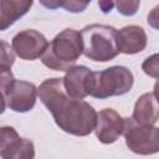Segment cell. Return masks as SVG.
Returning a JSON list of instances; mask_svg holds the SVG:
<instances>
[{"mask_svg":"<svg viewBox=\"0 0 159 159\" xmlns=\"http://www.w3.org/2000/svg\"><path fill=\"white\" fill-rule=\"evenodd\" d=\"M37 96L63 132L77 137H84L93 132L97 112L83 99L68 96L62 78L45 80L37 88Z\"/></svg>","mask_w":159,"mask_h":159,"instance_id":"cell-1","label":"cell"},{"mask_svg":"<svg viewBox=\"0 0 159 159\" xmlns=\"http://www.w3.org/2000/svg\"><path fill=\"white\" fill-rule=\"evenodd\" d=\"M82 55L81 32L66 29L57 34L41 56L42 63L53 71H67Z\"/></svg>","mask_w":159,"mask_h":159,"instance_id":"cell-2","label":"cell"},{"mask_svg":"<svg viewBox=\"0 0 159 159\" xmlns=\"http://www.w3.org/2000/svg\"><path fill=\"white\" fill-rule=\"evenodd\" d=\"M82 53L96 62H107L119 53L117 30L113 26L91 24L82 29Z\"/></svg>","mask_w":159,"mask_h":159,"instance_id":"cell-3","label":"cell"},{"mask_svg":"<svg viewBox=\"0 0 159 159\" xmlns=\"http://www.w3.org/2000/svg\"><path fill=\"white\" fill-rule=\"evenodd\" d=\"M133 73L124 66H112L99 72H93L89 96L104 99L122 96L133 87Z\"/></svg>","mask_w":159,"mask_h":159,"instance_id":"cell-4","label":"cell"},{"mask_svg":"<svg viewBox=\"0 0 159 159\" xmlns=\"http://www.w3.org/2000/svg\"><path fill=\"white\" fill-rule=\"evenodd\" d=\"M122 134L127 147L135 154L149 155L159 150V129L154 124H140L133 118H124Z\"/></svg>","mask_w":159,"mask_h":159,"instance_id":"cell-5","label":"cell"},{"mask_svg":"<svg viewBox=\"0 0 159 159\" xmlns=\"http://www.w3.org/2000/svg\"><path fill=\"white\" fill-rule=\"evenodd\" d=\"M34 157L35 147L30 139L21 138L10 125L0 127V158L32 159Z\"/></svg>","mask_w":159,"mask_h":159,"instance_id":"cell-6","label":"cell"},{"mask_svg":"<svg viewBox=\"0 0 159 159\" xmlns=\"http://www.w3.org/2000/svg\"><path fill=\"white\" fill-rule=\"evenodd\" d=\"M47 43L48 42L46 37L41 32L29 29L17 32L12 37L11 47L15 55L21 60L34 61L42 56L47 47Z\"/></svg>","mask_w":159,"mask_h":159,"instance_id":"cell-7","label":"cell"},{"mask_svg":"<svg viewBox=\"0 0 159 159\" xmlns=\"http://www.w3.org/2000/svg\"><path fill=\"white\" fill-rule=\"evenodd\" d=\"M37 88L34 83L26 81H14L9 91L5 93L6 106L17 113L31 111L36 104Z\"/></svg>","mask_w":159,"mask_h":159,"instance_id":"cell-8","label":"cell"},{"mask_svg":"<svg viewBox=\"0 0 159 159\" xmlns=\"http://www.w3.org/2000/svg\"><path fill=\"white\" fill-rule=\"evenodd\" d=\"M124 118L120 117L112 108H104L97 113V120L94 127V133L97 139L103 144L114 143L123 133Z\"/></svg>","mask_w":159,"mask_h":159,"instance_id":"cell-9","label":"cell"},{"mask_svg":"<svg viewBox=\"0 0 159 159\" xmlns=\"http://www.w3.org/2000/svg\"><path fill=\"white\" fill-rule=\"evenodd\" d=\"M93 71L86 66H72L66 71L62 78L65 91L68 96L76 99H83L89 96L92 86Z\"/></svg>","mask_w":159,"mask_h":159,"instance_id":"cell-10","label":"cell"},{"mask_svg":"<svg viewBox=\"0 0 159 159\" xmlns=\"http://www.w3.org/2000/svg\"><path fill=\"white\" fill-rule=\"evenodd\" d=\"M117 46L119 52L134 55L147 47V34L143 27L128 25L117 31Z\"/></svg>","mask_w":159,"mask_h":159,"instance_id":"cell-11","label":"cell"},{"mask_svg":"<svg viewBox=\"0 0 159 159\" xmlns=\"http://www.w3.org/2000/svg\"><path fill=\"white\" fill-rule=\"evenodd\" d=\"M159 111H158V101H157V91L142 94L133 109L132 118L140 124H155L158 122Z\"/></svg>","mask_w":159,"mask_h":159,"instance_id":"cell-12","label":"cell"},{"mask_svg":"<svg viewBox=\"0 0 159 159\" xmlns=\"http://www.w3.org/2000/svg\"><path fill=\"white\" fill-rule=\"evenodd\" d=\"M34 0H0V31L9 29L31 9Z\"/></svg>","mask_w":159,"mask_h":159,"instance_id":"cell-13","label":"cell"},{"mask_svg":"<svg viewBox=\"0 0 159 159\" xmlns=\"http://www.w3.org/2000/svg\"><path fill=\"white\" fill-rule=\"evenodd\" d=\"M117 10L123 16H133L137 14L140 0H114Z\"/></svg>","mask_w":159,"mask_h":159,"instance_id":"cell-14","label":"cell"},{"mask_svg":"<svg viewBox=\"0 0 159 159\" xmlns=\"http://www.w3.org/2000/svg\"><path fill=\"white\" fill-rule=\"evenodd\" d=\"M15 62V55L12 47L4 40H0V67L11 68Z\"/></svg>","mask_w":159,"mask_h":159,"instance_id":"cell-15","label":"cell"},{"mask_svg":"<svg viewBox=\"0 0 159 159\" xmlns=\"http://www.w3.org/2000/svg\"><path fill=\"white\" fill-rule=\"evenodd\" d=\"M14 81H15V77H14L11 70L7 67H0V91L4 94L9 91V88L14 83Z\"/></svg>","mask_w":159,"mask_h":159,"instance_id":"cell-16","label":"cell"},{"mask_svg":"<svg viewBox=\"0 0 159 159\" xmlns=\"http://www.w3.org/2000/svg\"><path fill=\"white\" fill-rule=\"evenodd\" d=\"M92 0H66L65 5L62 6L66 11L68 12H73V14H77V12H82L87 9V6L89 5Z\"/></svg>","mask_w":159,"mask_h":159,"instance_id":"cell-17","label":"cell"},{"mask_svg":"<svg viewBox=\"0 0 159 159\" xmlns=\"http://www.w3.org/2000/svg\"><path fill=\"white\" fill-rule=\"evenodd\" d=\"M142 68H143V71L148 76H152L154 78H158V53H154L153 56L148 57L143 62Z\"/></svg>","mask_w":159,"mask_h":159,"instance_id":"cell-18","label":"cell"},{"mask_svg":"<svg viewBox=\"0 0 159 159\" xmlns=\"http://www.w3.org/2000/svg\"><path fill=\"white\" fill-rule=\"evenodd\" d=\"M39 1L43 7L50 10H56L58 7H62L66 2V0H39Z\"/></svg>","mask_w":159,"mask_h":159,"instance_id":"cell-19","label":"cell"},{"mask_svg":"<svg viewBox=\"0 0 159 159\" xmlns=\"http://www.w3.org/2000/svg\"><path fill=\"white\" fill-rule=\"evenodd\" d=\"M98 6L102 10V12L108 14L112 11V9L114 6V1L113 0H98Z\"/></svg>","mask_w":159,"mask_h":159,"instance_id":"cell-20","label":"cell"},{"mask_svg":"<svg viewBox=\"0 0 159 159\" xmlns=\"http://www.w3.org/2000/svg\"><path fill=\"white\" fill-rule=\"evenodd\" d=\"M5 107H6V99H5V94L0 91V114L4 113L5 111Z\"/></svg>","mask_w":159,"mask_h":159,"instance_id":"cell-21","label":"cell"}]
</instances>
